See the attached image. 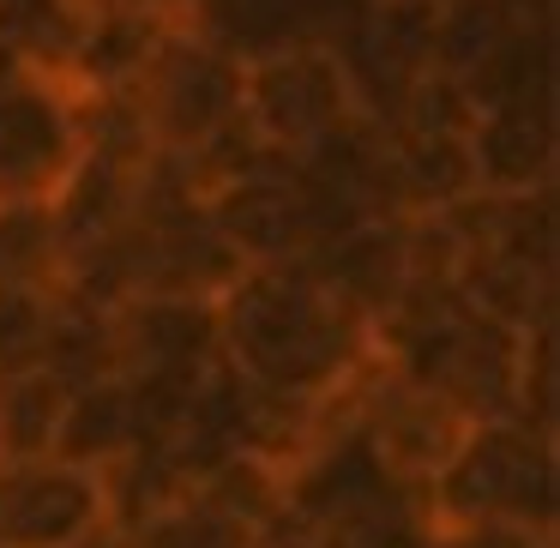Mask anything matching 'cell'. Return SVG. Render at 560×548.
I'll return each mask as SVG.
<instances>
[{
  "label": "cell",
  "instance_id": "1",
  "mask_svg": "<svg viewBox=\"0 0 560 548\" xmlns=\"http://www.w3.org/2000/svg\"><path fill=\"white\" fill-rule=\"evenodd\" d=\"M235 343L247 350V362L271 380H319L331 362H338L343 338L326 319V307L302 290V283L266 278L235 302Z\"/></svg>",
  "mask_w": 560,
  "mask_h": 548
},
{
  "label": "cell",
  "instance_id": "2",
  "mask_svg": "<svg viewBox=\"0 0 560 548\" xmlns=\"http://www.w3.org/2000/svg\"><path fill=\"white\" fill-rule=\"evenodd\" d=\"M97 512V494L79 470H13L0 476V543L7 548H61Z\"/></svg>",
  "mask_w": 560,
  "mask_h": 548
},
{
  "label": "cell",
  "instance_id": "3",
  "mask_svg": "<svg viewBox=\"0 0 560 548\" xmlns=\"http://www.w3.org/2000/svg\"><path fill=\"white\" fill-rule=\"evenodd\" d=\"M452 500L470 512H518V518H548V482L542 452H530L518 434H482L464 464L452 470Z\"/></svg>",
  "mask_w": 560,
  "mask_h": 548
},
{
  "label": "cell",
  "instance_id": "4",
  "mask_svg": "<svg viewBox=\"0 0 560 548\" xmlns=\"http://www.w3.org/2000/svg\"><path fill=\"white\" fill-rule=\"evenodd\" d=\"M67 163L61 109L37 91H0V199L49 187Z\"/></svg>",
  "mask_w": 560,
  "mask_h": 548
},
{
  "label": "cell",
  "instance_id": "5",
  "mask_svg": "<svg viewBox=\"0 0 560 548\" xmlns=\"http://www.w3.org/2000/svg\"><path fill=\"white\" fill-rule=\"evenodd\" d=\"M343 109V79L331 61L319 55H290V61H271L259 73V115H266L271 133H326Z\"/></svg>",
  "mask_w": 560,
  "mask_h": 548
},
{
  "label": "cell",
  "instance_id": "6",
  "mask_svg": "<svg viewBox=\"0 0 560 548\" xmlns=\"http://www.w3.org/2000/svg\"><path fill=\"white\" fill-rule=\"evenodd\" d=\"M548 163V109L542 103H506L494 109V121L482 127V170L500 182H530Z\"/></svg>",
  "mask_w": 560,
  "mask_h": 548
},
{
  "label": "cell",
  "instance_id": "7",
  "mask_svg": "<svg viewBox=\"0 0 560 548\" xmlns=\"http://www.w3.org/2000/svg\"><path fill=\"white\" fill-rule=\"evenodd\" d=\"M133 434V404L127 392L115 386H97V392H79L61 416V446L73 458H91V452H115L121 440Z\"/></svg>",
  "mask_w": 560,
  "mask_h": 548
},
{
  "label": "cell",
  "instance_id": "8",
  "mask_svg": "<svg viewBox=\"0 0 560 548\" xmlns=\"http://www.w3.org/2000/svg\"><path fill=\"white\" fill-rule=\"evenodd\" d=\"M55 428H61V392H55V380L49 374L25 380V386L7 398V416H0L7 446H13V452H37V446H49Z\"/></svg>",
  "mask_w": 560,
  "mask_h": 548
},
{
  "label": "cell",
  "instance_id": "9",
  "mask_svg": "<svg viewBox=\"0 0 560 548\" xmlns=\"http://www.w3.org/2000/svg\"><path fill=\"white\" fill-rule=\"evenodd\" d=\"M230 218H235V235H242V242H254V247H283L295 230H302L307 211L295 206L283 187H247V194L230 206Z\"/></svg>",
  "mask_w": 560,
  "mask_h": 548
},
{
  "label": "cell",
  "instance_id": "10",
  "mask_svg": "<svg viewBox=\"0 0 560 548\" xmlns=\"http://www.w3.org/2000/svg\"><path fill=\"white\" fill-rule=\"evenodd\" d=\"M139 338L151 343V362L158 368H194V355L211 343V319L199 307H158V314L139 326Z\"/></svg>",
  "mask_w": 560,
  "mask_h": 548
},
{
  "label": "cell",
  "instance_id": "11",
  "mask_svg": "<svg viewBox=\"0 0 560 548\" xmlns=\"http://www.w3.org/2000/svg\"><path fill=\"white\" fill-rule=\"evenodd\" d=\"M230 109V73L211 61H194L170 79V121L175 127H206Z\"/></svg>",
  "mask_w": 560,
  "mask_h": 548
},
{
  "label": "cell",
  "instance_id": "12",
  "mask_svg": "<svg viewBox=\"0 0 560 548\" xmlns=\"http://www.w3.org/2000/svg\"><path fill=\"white\" fill-rule=\"evenodd\" d=\"M49 343V319L25 290H0V368H19Z\"/></svg>",
  "mask_w": 560,
  "mask_h": 548
},
{
  "label": "cell",
  "instance_id": "13",
  "mask_svg": "<svg viewBox=\"0 0 560 548\" xmlns=\"http://www.w3.org/2000/svg\"><path fill=\"white\" fill-rule=\"evenodd\" d=\"M145 548H242V543H235V530L218 512H182V518L151 524Z\"/></svg>",
  "mask_w": 560,
  "mask_h": 548
},
{
  "label": "cell",
  "instance_id": "14",
  "mask_svg": "<svg viewBox=\"0 0 560 548\" xmlns=\"http://www.w3.org/2000/svg\"><path fill=\"white\" fill-rule=\"evenodd\" d=\"M410 175H416L422 194H452V187L464 182V158L452 151L446 133H434V139H422V151L410 158Z\"/></svg>",
  "mask_w": 560,
  "mask_h": 548
},
{
  "label": "cell",
  "instance_id": "15",
  "mask_svg": "<svg viewBox=\"0 0 560 548\" xmlns=\"http://www.w3.org/2000/svg\"><path fill=\"white\" fill-rule=\"evenodd\" d=\"M25 254V218H0V266H13Z\"/></svg>",
  "mask_w": 560,
  "mask_h": 548
},
{
  "label": "cell",
  "instance_id": "16",
  "mask_svg": "<svg viewBox=\"0 0 560 548\" xmlns=\"http://www.w3.org/2000/svg\"><path fill=\"white\" fill-rule=\"evenodd\" d=\"M0 91H7V49H0Z\"/></svg>",
  "mask_w": 560,
  "mask_h": 548
}]
</instances>
